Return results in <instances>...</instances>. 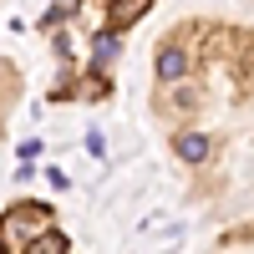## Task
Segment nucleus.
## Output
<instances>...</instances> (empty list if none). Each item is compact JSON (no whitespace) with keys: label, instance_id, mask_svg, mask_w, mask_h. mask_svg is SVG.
Returning a JSON list of instances; mask_svg holds the SVG:
<instances>
[{"label":"nucleus","instance_id":"f257e3e1","mask_svg":"<svg viewBox=\"0 0 254 254\" xmlns=\"http://www.w3.org/2000/svg\"><path fill=\"white\" fill-rule=\"evenodd\" d=\"M178 158L214 198H254V31L183 26L153 56Z\"/></svg>","mask_w":254,"mask_h":254},{"label":"nucleus","instance_id":"f03ea898","mask_svg":"<svg viewBox=\"0 0 254 254\" xmlns=\"http://www.w3.org/2000/svg\"><path fill=\"white\" fill-rule=\"evenodd\" d=\"M214 254H254V224H244V229H234V234H224Z\"/></svg>","mask_w":254,"mask_h":254},{"label":"nucleus","instance_id":"7ed1b4c3","mask_svg":"<svg viewBox=\"0 0 254 254\" xmlns=\"http://www.w3.org/2000/svg\"><path fill=\"white\" fill-rule=\"evenodd\" d=\"M26 254H66V239H61L56 229H46L36 244H26Z\"/></svg>","mask_w":254,"mask_h":254}]
</instances>
